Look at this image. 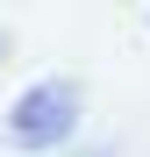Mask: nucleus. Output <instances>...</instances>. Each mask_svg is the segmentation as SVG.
Masks as SVG:
<instances>
[{
    "label": "nucleus",
    "mask_w": 150,
    "mask_h": 157,
    "mask_svg": "<svg viewBox=\"0 0 150 157\" xmlns=\"http://www.w3.org/2000/svg\"><path fill=\"white\" fill-rule=\"evenodd\" d=\"M7 128H14L21 150H50V143H64L71 128H79V86H71V78H43V86H29V93L14 100Z\"/></svg>",
    "instance_id": "nucleus-1"
}]
</instances>
